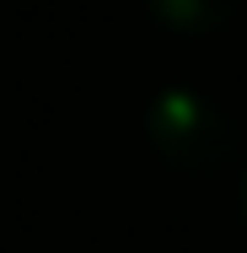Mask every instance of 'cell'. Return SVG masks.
<instances>
[{
    "label": "cell",
    "mask_w": 247,
    "mask_h": 253,
    "mask_svg": "<svg viewBox=\"0 0 247 253\" xmlns=\"http://www.w3.org/2000/svg\"><path fill=\"white\" fill-rule=\"evenodd\" d=\"M145 129L150 146L167 156L172 167H188V172H210L231 156V119L204 97V92H188V86H167L156 92L145 108Z\"/></svg>",
    "instance_id": "1"
},
{
    "label": "cell",
    "mask_w": 247,
    "mask_h": 253,
    "mask_svg": "<svg viewBox=\"0 0 247 253\" xmlns=\"http://www.w3.org/2000/svg\"><path fill=\"white\" fill-rule=\"evenodd\" d=\"M231 5L237 0H150V11L177 33H210L215 22L231 16Z\"/></svg>",
    "instance_id": "2"
},
{
    "label": "cell",
    "mask_w": 247,
    "mask_h": 253,
    "mask_svg": "<svg viewBox=\"0 0 247 253\" xmlns=\"http://www.w3.org/2000/svg\"><path fill=\"white\" fill-rule=\"evenodd\" d=\"M242 221H247V178H242Z\"/></svg>",
    "instance_id": "3"
}]
</instances>
